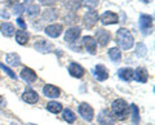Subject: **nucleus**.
<instances>
[{
  "mask_svg": "<svg viewBox=\"0 0 155 125\" xmlns=\"http://www.w3.org/2000/svg\"><path fill=\"white\" fill-rule=\"evenodd\" d=\"M39 12H40V7L36 5V4H32L27 8V16L30 17H34V16H38Z\"/></svg>",
  "mask_w": 155,
  "mask_h": 125,
  "instance_id": "nucleus-28",
  "label": "nucleus"
},
{
  "mask_svg": "<svg viewBox=\"0 0 155 125\" xmlns=\"http://www.w3.org/2000/svg\"><path fill=\"white\" fill-rule=\"evenodd\" d=\"M17 23H18V26L21 27L22 30H26V23H25V21H23L21 17H18V18H17Z\"/></svg>",
  "mask_w": 155,
  "mask_h": 125,
  "instance_id": "nucleus-34",
  "label": "nucleus"
},
{
  "mask_svg": "<svg viewBox=\"0 0 155 125\" xmlns=\"http://www.w3.org/2000/svg\"><path fill=\"white\" fill-rule=\"evenodd\" d=\"M43 93H44L45 97L49 98H57L58 95L61 94V90L57 88V86L52 85V84H47L44 88H43Z\"/></svg>",
  "mask_w": 155,
  "mask_h": 125,
  "instance_id": "nucleus-14",
  "label": "nucleus"
},
{
  "mask_svg": "<svg viewBox=\"0 0 155 125\" xmlns=\"http://www.w3.org/2000/svg\"><path fill=\"white\" fill-rule=\"evenodd\" d=\"M136 53H137V57H145V56H146L147 49H146V46H145V44H142V43H138Z\"/></svg>",
  "mask_w": 155,
  "mask_h": 125,
  "instance_id": "nucleus-30",
  "label": "nucleus"
},
{
  "mask_svg": "<svg viewBox=\"0 0 155 125\" xmlns=\"http://www.w3.org/2000/svg\"><path fill=\"white\" fill-rule=\"evenodd\" d=\"M47 110L49 112H52V114H60L62 110V104L61 103H58V102H49V103H47Z\"/></svg>",
  "mask_w": 155,
  "mask_h": 125,
  "instance_id": "nucleus-24",
  "label": "nucleus"
},
{
  "mask_svg": "<svg viewBox=\"0 0 155 125\" xmlns=\"http://www.w3.org/2000/svg\"><path fill=\"white\" fill-rule=\"evenodd\" d=\"M25 12V5L23 4H17L14 5V14H21Z\"/></svg>",
  "mask_w": 155,
  "mask_h": 125,
  "instance_id": "nucleus-32",
  "label": "nucleus"
},
{
  "mask_svg": "<svg viewBox=\"0 0 155 125\" xmlns=\"http://www.w3.org/2000/svg\"><path fill=\"white\" fill-rule=\"evenodd\" d=\"M0 31L3 32V35L4 36H13L14 35V32H16V30H14V26L12 25V23H9V22H4L2 23V26H0Z\"/></svg>",
  "mask_w": 155,
  "mask_h": 125,
  "instance_id": "nucleus-20",
  "label": "nucleus"
},
{
  "mask_svg": "<svg viewBox=\"0 0 155 125\" xmlns=\"http://www.w3.org/2000/svg\"><path fill=\"white\" fill-rule=\"evenodd\" d=\"M0 16L5 17V18H9V13H7V11H4V9H2V11H0Z\"/></svg>",
  "mask_w": 155,
  "mask_h": 125,
  "instance_id": "nucleus-35",
  "label": "nucleus"
},
{
  "mask_svg": "<svg viewBox=\"0 0 155 125\" xmlns=\"http://www.w3.org/2000/svg\"><path fill=\"white\" fill-rule=\"evenodd\" d=\"M16 40H17L18 44H21V45L27 44V41H28V35H27V32H25L23 30L16 31Z\"/></svg>",
  "mask_w": 155,
  "mask_h": 125,
  "instance_id": "nucleus-23",
  "label": "nucleus"
},
{
  "mask_svg": "<svg viewBox=\"0 0 155 125\" xmlns=\"http://www.w3.org/2000/svg\"><path fill=\"white\" fill-rule=\"evenodd\" d=\"M133 72L134 71L129 67H124V69H120L118 71V78L123 81H130L133 80Z\"/></svg>",
  "mask_w": 155,
  "mask_h": 125,
  "instance_id": "nucleus-18",
  "label": "nucleus"
},
{
  "mask_svg": "<svg viewBox=\"0 0 155 125\" xmlns=\"http://www.w3.org/2000/svg\"><path fill=\"white\" fill-rule=\"evenodd\" d=\"M0 69H2L3 71H5V74H8V76H9V78H12V79H14V80H16V79H17V76H16V74H14V72H13V71H12L11 69H9V67H8V66H5V65H3V63H2V62H0Z\"/></svg>",
  "mask_w": 155,
  "mask_h": 125,
  "instance_id": "nucleus-31",
  "label": "nucleus"
},
{
  "mask_svg": "<svg viewBox=\"0 0 155 125\" xmlns=\"http://www.w3.org/2000/svg\"><path fill=\"white\" fill-rule=\"evenodd\" d=\"M67 70H69V74L72 76V78L80 79V78H83L84 76V69L80 65L75 63V62H71V63L69 65V69Z\"/></svg>",
  "mask_w": 155,
  "mask_h": 125,
  "instance_id": "nucleus-10",
  "label": "nucleus"
},
{
  "mask_svg": "<svg viewBox=\"0 0 155 125\" xmlns=\"http://www.w3.org/2000/svg\"><path fill=\"white\" fill-rule=\"evenodd\" d=\"M54 3H57V0H40L41 5H53Z\"/></svg>",
  "mask_w": 155,
  "mask_h": 125,
  "instance_id": "nucleus-33",
  "label": "nucleus"
},
{
  "mask_svg": "<svg viewBox=\"0 0 155 125\" xmlns=\"http://www.w3.org/2000/svg\"><path fill=\"white\" fill-rule=\"evenodd\" d=\"M83 45L85 46V49L88 50V53H91V54H96V52H97V41H96L94 37L84 36L83 37Z\"/></svg>",
  "mask_w": 155,
  "mask_h": 125,
  "instance_id": "nucleus-11",
  "label": "nucleus"
},
{
  "mask_svg": "<svg viewBox=\"0 0 155 125\" xmlns=\"http://www.w3.org/2000/svg\"><path fill=\"white\" fill-rule=\"evenodd\" d=\"M62 30H64L62 25H60V23H53V25H49L45 27V34L51 37H58L61 35Z\"/></svg>",
  "mask_w": 155,
  "mask_h": 125,
  "instance_id": "nucleus-13",
  "label": "nucleus"
},
{
  "mask_svg": "<svg viewBox=\"0 0 155 125\" xmlns=\"http://www.w3.org/2000/svg\"><path fill=\"white\" fill-rule=\"evenodd\" d=\"M27 125H35V124H31V123H28V124H27Z\"/></svg>",
  "mask_w": 155,
  "mask_h": 125,
  "instance_id": "nucleus-39",
  "label": "nucleus"
},
{
  "mask_svg": "<svg viewBox=\"0 0 155 125\" xmlns=\"http://www.w3.org/2000/svg\"><path fill=\"white\" fill-rule=\"evenodd\" d=\"M100 20H101V23H102V25H115V23L119 22V16L114 12L107 11L101 16Z\"/></svg>",
  "mask_w": 155,
  "mask_h": 125,
  "instance_id": "nucleus-5",
  "label": "nucleus"
},
{
  "mask_svg": "<svg viewBox=\"0 0 155 125\" xmlns=\"http://www.w3.org/2000/svg\"><path fill=\"white\" fill-rule=\"evenodd\" d=\"M107 54H109L110 59L113 62H119L120 59H122V53H120L119 48H110Z\"/></svg>",
  "mask_w": 155,
  "mask_h": 125,
  "instance_id": "nucleus-22",
  "label": "nucleus"
},
{
  "mask_svg": "<svg viewBox=\"0 0 155 125\" xmlns=\"http://www.w3.org/2000/svg\"><path fill=\"white\" fill-rule=\"evenodd\" d=\"M19 0H8V4L9 5H17Z\"/></svg>",
  "mask_w": 155,
  "mask_h": 125,
  "instance_id": "nucleus-36",
  "label": "nucleus"
},
{
  "mask_svg": "<svg viewBox=\"0 0 155 125\" xmlns=\"http://www.w3.org/2000/svg\"><path fill=\"white\" fill-rule=\"evenodd\" d=\"M35 49L40 53H49L53 49V45L51 41H47L44 39H38L35 41Z\"/></svg>",
  "mask_w": 155,
  "mask_h": 125,
  "instance_id": "nucleus-12",
  "label": "nucleus"
},
{
  "mask_svg": "<svg viewBox=\"0 0 155 125\" xmlns=\"http://www.w3.org/2000/svg\"><path fill=\"white\" fill-rule=\"evenodd\" d=\"M5 61L8 65L11 66H18L19 63H21V58H19V56L17 54V53H9V54H7L5 57Z\"/></svg>",
  "mask_w": 155,
  "mask_h": 125,
  "instance_id": "nucleus-21",
  "label": "nucleus"
},
{
  "mask_svg": "<svg viewBox=\"0 0 155 125\" xmlns=\"http://www.w3.org/2000/svg\"><path fill=\"white\" fill-rule=\"evenodd\" d=\"M80 34H81V28L80 27H78V26H74V27H70V28H67V31L65 34V41L66 43H74L78 37L80 36Z\"/></svg>",
  "mask_w": 155,
  "mask_h": 125,
  "instance_id": "nucleus-6",
  "label": "nucleus"
},
{
  "mask_svg": "<svg viewBox=\"0 0 155 125\" xmlns=\"http://www.w3.org/2000/svg\"><path fill=\"white\" fill-rule=\"evenodd\" d=\"M0 106H2V107H4V106H7V102L4 101V98H3V97H0Z\"/></svg>",
  "mask_w": 155,
  "mask_h": 125,
  "instance_id": "nucleus-37",
  "label": "nucleus"
},
{
  "mask_svg": "<svg viewBox=\"0 0 155 125\" xmlns=\"http://www.w3.org/2000/svg\"><path fill=\"white\" fill-rule=\"evenodd\" d=\"M133 79H136V81H138V83H146L147 79H149L147 70L143 69V67L136 69V71L133 72Z\"/></svg>",
  "mask_w": 155,
  "mask_h": 125,
  "instance_id": "nucleus-16",
  "label": "nucleus"
},
{
  "mask_svg": "<svg viewBox=\"0 0 155 125\" xmlns=\"http://www.w3.org/2000/svg\"><path fill=\"white\" fill-rule=\"evenodd\" d=\"M140 30L143 35H149L151 34L153 30V17L147 16V14H141L140 16Z\"/></svg>",
  "mask_w": 155,
  "mask_h": 125,
  "instance_id": "nucleus-3",
  "label": "nucleus"
},
{
  "mask_svg": "<svg viewBox=\"0 0 155 125\" xmlns=\"http://www.w3.org/2000/svg\"><path fill=\"white\" fill-rule=\"evenodd\" d=\"M116 41H118L119 46L124 50H128L134 45L133 35L127 28H119L118 32H116Z\"/></svg>",
  "mask_w": 155,
  "mask_h": 125,
  "instance_id": "nucleus-1",
  "label": "nucleus"
},
{
  "mask_svg": "<svg viewBox=\"0 0 155 125\" xmlns=\"http://www.w3.org/2000/svg\"><path fill=\"white\" fill-rule=\"evenodd\" d=\"M22 98H23V101H26L27 103L34 104V103H36L38 101H39V95H38V93L35 92V90L27 89V90H25V93H23V95H22Z\"/></svg>",
  "mask_w": 155,
  "mask_h": 125,
  "instance_id": "nucleus-19",
  "label": "nucleus"
},
{
  "mask_svg": "<svg viewBox=\"0 0 155 125\" xmlns=\"http://www.w3.org/2000/svg\"><path fill=\"white\" fill-rule=\"evenodd\" d=\"M111 112L113 115L119 119V120H124L128 117L129 115V107H128V103L125 102L124 99L119 98V99H115L113 104H111Z\"/></svg>",
  "mask_w": 155,
  "mask_h": 125,
  "instance_id": "nucleus-2",
  "label": "nucleus"
},
{
  "mask_svg": "<svg viewBox=\"0 0 155 125\" xmlns=\"http://www.w3.org/2000/svg\"><path fill=\"white\" fill-rule=\"evenodd\" d=\"M81 4H83L84 7H87V8L94 9L100 4V0H81Z\"/></svg>",
  "mask_w": 155,
  "mask_h": 125,
  "instance_id": "nucleus-29",
  "label": "nucleus"
},
{
  "mask_svg": "<svg viewBox=\"0 0 155 125\" xmlns=\"http://www.w3.org/2000/svg\"><path fill=\"white\" fill-rule=\"evenodd\" d=\"M11 125H17V124H16V123H12V124H11Z\"/></svg>",
  "mask_w": 155,
  "mask_h": 125,
  "instance_id": "nucleus-40",
  "label": "nucleus"
},
{
  "mask_svg": "<svg viewBox=\"0 0 155 125\" xmlns=\"http://www.w3.org/2000/svg\"><path fill=\"white\" fill-rule=\"evenodd\" d=\"M79 114L84 120H87V121H92V120H93V116H94L93 108H92L88 103H80Z\"/></svg>",
  "mask_w": 155,
  "mask_h": 125,
  "instance_id": "nucleus-4",
  "label": "nucleus"
},
{
  "mask_svg": "<svg viewBox=\"0 0 155 125\" xmlns=\"http://www.w3.org/2000/svg\"><path fill=\"white\" fill-rule=\"evenodd\" d=\"M93 74H94V78L98 81H105L109 78V71L104 65H97L93 70Z\"/></svg>",
  "mask_w": 155,
  "mask_h": 125,
  "instance_id": "nucleus-9",
  "label": "nucleus"
},
{
  "mask_svg": "<svg viewBox=\"0 0 155 125\" xmlns=\"http://www.w3.org/2000/svg\"><path fill=\"white\" fill-rule=\"evenodd\" d=\"M57 17H58V14H57L56 11H53V9H47V11L43 13V18L47 20L48 22H52V21L57 20Z\"/></svg>",
  "mask_w": 155,
  "mask_h": 125,
  "instance_id": "nucleus-25",
  "label": "nucleus"
},
{
  "mask_svg": "<svg viewBox=\"0 0 155 125\" xmlns=\"http://www.w3.org/2000/svg\"><path fill=\"white\" fill-rule=\"evenodd\" d=\"M130 110H132V121L133 124H138L140 121V110L136 104H130Z\"/></svg>",
  "mask_w": 155,
  "mask_h": 125,
  "instance_id": "nucleus-27",
  "label": "nucleus"
},
{
  "mask_svg": "<svg viewBox=\"0 0 155 125\" xmlns=\"http://www.w3.org/2000/svg\"><path fill=\"white\" fill-rule=\"evenodd\" d=\"M97 20H98V14H97L94 11H91L88 13H85V16L83 17L84 26L87 28H92L97 23Z\"/></svg>",
  "mask_w": 155,
  "mask_h": 125,
  "instance_id": "nucleus-8",
  "label": "nucleus"
},
{
  "mask_svg": "<svg viewBox=\"0 0 155 125\" xmlns=\"http://www.w3.org/2000/svg\"><path fill=\"white\" fill-rule=\"evenodd\" d=\"M21 78L26 81V83H28V84H31V83H34V81L36 80V72L34 70H31V69H28V67H25L22 71H21Z\"/></svg>",
  "mask_w": 155,
  "mask_h": 125,
  "instance_id": "nucleus-15",
  "label": "nucleus"
},
{
  "mask_svg": "<svg viewBox=\"0 0 155 125\" xmlns=\"http://www.w3.org/2000/svg\"><path fill=\"white\" fill-rule=\"evenodd\" d=\"M96 37L101 45H106L110 41V32L104 30V28H98L96 31Z\"/></svg>",
  "mask_w": 155,
  "mask_h": 125,
  "instance_id": "nucleus-17",
  "label": "nucleus"
},
{
  "mask_svg": "<svg viewBox=\"0 0 155 125\" xmlns=\"http://www.w3.org/2000/svg\"><path fill=\"white\" fill-rule=\"evenodd\" d=\"M141 2H143V3H149L150 0H141Z\"/></svg>",
  "mask_w": 155,
  "mask_h": 125,
  "instance_id": "nucleus-38",
  "label": "nucleus"
},
{
  "mask_svg": "<svg viewBox=\"0 0 155 125\" xmlns=\"http://www.w3.org/2000/svg\"><path fill=\"white\" fill-rule=\"evenodd\" d=\"M26 2H31V0H26Z\"/></svg>",
  "mask_w": 155,
  "mask_h": 125,
  "instance_id": "nucleus-41",
  "label": "nucleus"
},
{
  "mask_svg": "<svg viewBox=\"0 0 155 125\" xmlns=\"http://www.w3.org/2000/svg\"><path fill=\"white\" fill-rule=\"evenodd\" d=\"M98 123H100V125H114L115 119L113 115L109 112V110H102L101 114L98 115Z\"/></svg>",
  "mask_w": 155,
  "mask_h": 125,
  "instance_id": "nucleus-7",
  "label": "nucleus"
},
{
  "mask_svg": "<svg viewBox=\"0 0 155 125\" xmlns=\"http://www.w3.org/2000/svg\"><path fill=\"white\" fill-rule=\"evenodd\" d=\"M64 119L66 120L67 123H70V124H72L76 120V115L71 111L70 108H66V110H64Z\"/></svg>",
  "mask_w": 155,
  "mask_h": 125,
  "instance_id": "nucleus-26",
  "label": "nucleus"
}]
</instances>
